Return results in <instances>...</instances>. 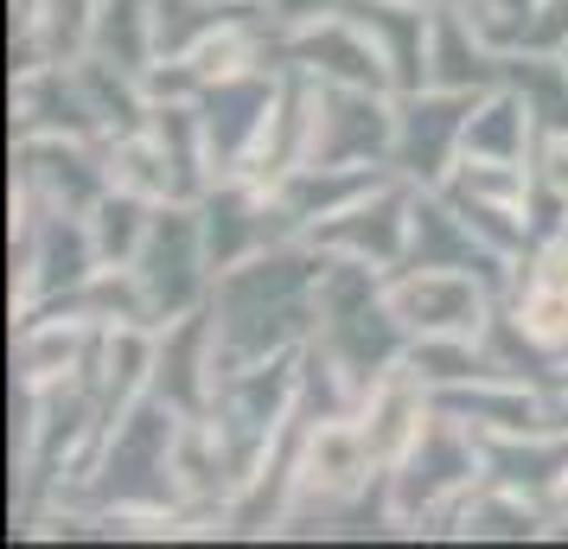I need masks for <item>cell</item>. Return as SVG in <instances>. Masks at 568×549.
Instances as JSON below:
<instances>
[{"label": "cell", "mask_w": 568, "mask_h": 549, "mask_svg": "<svg viewBox=\"0 0 568 549\" xmlns=\"http://www.w3.org/2000/svg\"><path fill=\"white\" fill-rule=\"evenodd\" d=\"M473 479H486V447H479V428H466L460 416H447L435 403L428 428L415 435V447L384 472V498L396 523H422L428 511L454 505V498L473 492Z\"/></svg>", "instance_id": "cell-1"}, {"label": "cell", "mask_w": 568, "mask_h": 549, "mask_svg": "<svg viewBox=\"0 0 568 549\" xmlns=\"http://www.w3.org/2000/svg\"><path fill=\"white\" fill-rule=\"evenodd\" d=\"M129 268H134L141 301H148V319H160V326L185 319L192 307H199L205 282L217 275L211 243H205V217H192L185 205H160Z\"/></svg>", "instance_id": "cell-2"}, {"label": "cell", "mask_w": 568, "mask_h": 549, "mask_svg": "<svg viewBox=\"0 0 568 549\" xmlns=\"http://www.w3.org/2000/svg\"><path fill=\"white\" fill-rule=\"evenodd\" d=\"M486 96V90H479ZM479 96L466 90H415V96H396V154L389 166L415 185H440L460 160V141H466V115Z\"/></svg>", "instance_id": "cell-3"}, {"label": "cell", "mask_w": 568, "mask_h": 549, "mask_svg": "<svg viewBox=\"0 0 568 549\" xmlns=\"http://www.w3.org/2000/svg\"><path fill=\"white\" fill-rule=\"evenodd\" d=\"M384 301L389 314L403 319L422 339H447V333H486V294L473 282V268H422L403 262L396 275H384Z\"/></svg>", "instance_id": "cell-4"}, {"label": "cell", "mask_w": 568, "mask_h": 549, "mask_svg": "<svg viewBox=\"0 0 568 549\" xmlns=\"http://www.w3.org/2000/svg\"><path fill=\"white\" fill-rule=\"evenodd\" d=\"M409 211H415V180H384L377 192H364L358 205H345L338 217L326 224H313V243H320V256H358L371 268H403L409 256Z\"/></svg>", "instance_id": "cell-5"}, {"label": "cell", "mask_w": 568, "mask_h": 549, "mask_svg": "<svg viewBox=\"0 0 568 549\" xmlns=\"http://www.w3.org/2000/svg\"><path fill=\"white\" fill-rule=\"evenodd\" d=\"M90 58H109L122 71H148L160 58L154 45V0H103L97 7V27H90Z\"/></svg>", "instance_id": "cell-6"}, {"label": "cell", "mask_w": 568, "mask_h": 549, "mask_svg": "<svg viewBox=\"0 0 568 549\" xmlns=\"http://www.w3.org/2000/svg\"><path fill=\"white\" fill-rule=\"evenodd\" d=\"M154 199H141V192H129V185H109L103 199H97V211H90V236H97V256H103V268H129L134 250H141V236H148V224H154Z\"/></svg>", "instance_id": "cell-7"}, {"label": "cell", "mask_w": 568, "mask_h": 549, "mask_svg": "<svg viewBox=\"0 0 568 549\" xmlns=\"http://www.w3.org/2000/svg\"><path fill=\"white\" fill-rule=\"evenodd\" d=\"M78 326L71 319H27V333H20V377H27V390H52L71 377L78 365Z\"/></svg>", "instance_id": "cell-8"}, {"label": "cell", "mask_w": 568, "mask_h": 549, "mask_svg": "<svg viewBox=\"0 0 568 549\" xmlns=\"http://www.w3.org/2000/svg\"><path fill=\"white\" fill-rule=\"evenodd\" d=\"M262 7H268V20H275V27H301V20L333 13V0H262Z\"/></svg>", "instance_id": "cell-9"}, {"label": "cell", "mask_w": 568, "mask_h": 549, "mask_svg": "<svg viewBox=\"0 0 568 549\" xmlns=\"http://www.w3.org/2000/svg\"><path fill=\"white\" fill-rule=\"evenodd\" d=\"M556 498H562V518H568V486H562V492H556Z\"/></svg>", "instance_id": "cell-10"}, {"label": "cell", "mask_w": 568, "mask_h": 549, "mask_svg": "<svg viewBox=\"0 0 568 549\" xmlns=\"http://www.w3.org/2000/svg\"><path fill=\"white\" fill-rule=\"evenodd\" d=\"M415 7H447V0H415Z\"/></svg>", "instance_id": "cell-11"}, {"label": "cell", "mask_w": 568, "mask_h": 549, "mask_svg": "<svg viewBox=\"0 0 568 549\" xmlns=\"http://www.w3.org/2000/svg\"><path fill=\"white\" fill-rule=\"evenodd\" d=\"M562 64H568V45H562Z\"/></svg>", "instance_id": "cell-12"}]
</instances>
